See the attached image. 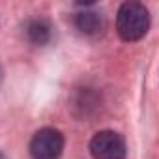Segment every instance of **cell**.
<instances>
[{"label": "cell", "mask_w": 159, "mask_h": 159, "mask_svg": "<svg viewBox=\"0 0 159 159\" xmlns=\"http://www.w3.org/2000/svg\"><path fill=\"white\" fill-rule=\"evenodd\" d=\"M90 153L94 159H125V140L116 131H99L90 140Z\"/></svg>", "instance_id": "3"}, {"label": "cell", "mask_w": 159, "mask_h": 159, "mask_svg": "<svg viewBox=\"0 0 159 159\" xmlns=\"http://www.w3.org/2000/svg\"><path fill=\"white\" fill-rule=\"evenodd\" d=\"M64 135L54 127H43L34 133L30 140L32 159H58L64 152Z\"/></svg>", "instance_id": "2"}, {"label": "cell", "mask_w": 159, "mask_h": 159, "mask_svg": "<svg viewBox=\"0 0 159 159\" xmlns=\"http://www.w3.org/2000/svg\"><path fill=\"white\" fill-rule=\"evenodd\" d=\"M75 26L79 28V32H81V34L94 36V34L101 32V28H103V17H101L98 11L84 10V11H81V13H77V17H75Z\"/></svg>", "instance_id": "4"}, {"label": "cell", "mask_w": 159, "mask_h": 159, "mask_svg": "<svg viewBox=\"0 0 159 159\" xmlns=\"http://www.w3.org/2000/svg\"><path fill=\"white\" fill-rule=\"evenodd\" d=\"M0 159H6V157H4V155H2V153H0Z\"/></svg>", "instance_id": "6"}, {"label": "cell", "mask_w": 159, "mask_h": 159, "mask_svg": "<svg viewBox=\"0 0 159 159\" xmlns=\"http://www.w3.org/2000/svg\"><path fill=\"white\" fill-rule=\"evenodd\" d=\"M26 34H28V39L36 45H43L49 41L51 38V26L47 21L43 19H36V21H30L28 26H26Z\"/></svg>", "instance_id": "5"}, {"label": "cell", "mask_w": 159, "mask_h": 159, "mask_svg": "<svg viewBox=\"0 0 159 159\" xmlns=\"http://www.w3.org/2000/svg\"><path fill=\"white\" fill-rule=\"evenodd\" d=\"M150 13L140 2H125L116 15V32L124 41H139L148 34Z\"/></svg>", "instance_id": "1"}]
</instances>
